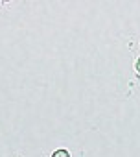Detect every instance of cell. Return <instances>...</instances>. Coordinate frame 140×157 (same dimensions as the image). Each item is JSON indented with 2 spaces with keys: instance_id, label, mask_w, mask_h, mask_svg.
<instances>
[{
  "instance_id": "1",
  "label": "cell",
  "mask_w": 140,
  "mask_h": 157,
  "mask_svg": "<svg viewBox=\"0 0 140 157\" xmlns=\"http://www.w3.org/2000/svg\"><path fill=\"white\" fill-rule=\"evenodd\" d=\"M52 157H70V153H68L66 150H55V151L52 153Z\"/></svg>"
},
{
  "instance_id": "2",
  "label": "cell",
  "mask_w": 140,
  "mask_h": 157,
  "mask_svg": "<svg viewBox=\"0 0 140 157\" xmlns=\"http://www.w3.org/2000/svg\"><path fill=\"white\" fill-rule=\"evenodd\" d=\"M134 68H136V70H138V74H140V57L136 59V63H134Z\"/></svg>"
}]
</instances>
